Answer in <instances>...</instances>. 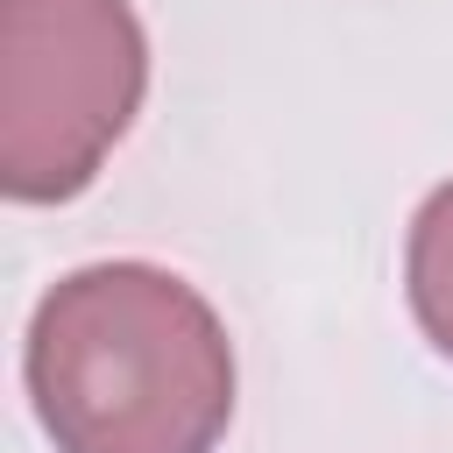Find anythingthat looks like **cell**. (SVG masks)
Here are the masks:
<instances>
[{
  "label": "cell",
  "instance_id": "3",
  "mask_svg": "<svg viewBox=\"0 0 453 453\" xmlns=\"http://www.w3.org/2000/svg\"><path fill=\"white\" fill-rule=\"evenodd\" d=\"M411 304H418L425 333L453 354V184L411 226Z\"/></svg>",
  "mask_w": 453,
  "mask_h": 453
},
{
  "label": "cell",
  "instance_id": "2",
  "mask_svg": "<svg viewBox=\"0 0 453 453\" xmlns=\"http://www.w3.org/2000/svg\"><path fill=\"white\" fill-rule=\"evenodd\" d=\"M142 99V28L120 0H0V177L78 191Z\"/></svg>",
  "mask_w": 453,
  "mask_h": 453
},
{
  "label": "cell",
  "instance_id": "1",
  "mask_svg": "<svg viewBox=\"0 0 453 453\" xmlns=\"http://www.w3.org/2000/svg\"><path fill=\"white\" fill-rule=\"evenodd\" d=\"M28 389L64 453H212L234 411V354L177 276L113 262L42 297Z\"/></svg>",
  "mask_w": 453,
  "mask_h": 453
}]
</instances>
